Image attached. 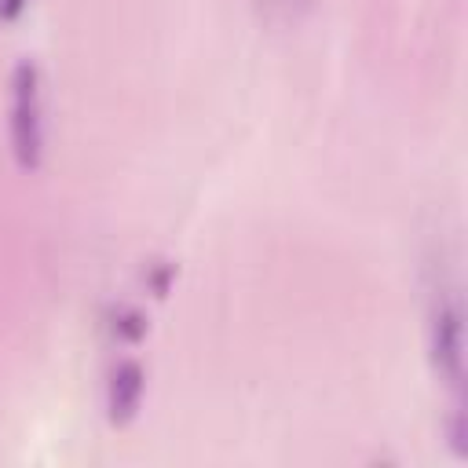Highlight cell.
Wrapping results in <instances>:
<instances>
[{"instance_id":"6da1fadb","label":"cell","mask_w":468,"mask_h":468,"mask_svg":"<svg viewBox=\"0 0 468 468\" xmlns=\"http://www.w3.org/2000/svg\"><path fill=\"white\" fill-rule=\"evenodd\" d=\"M11 146L22 168L40 165L44 121H40V69L29 58H18L11 69Z\"/></svg>"},{"instance_id":"7a4b0ae2","label":"cell","mask_w":468,"mask_h":468,"mask_svg":"<svg viewBox=\"0 0 468 468\" xmlns=\"http://www.w3.org/2000/svg\"><path fill=\"white\" fill-rule=\"evenodd\" d=\"M431 358L450 388L464 380V314L457 300H439L431 314Z\"/></svg>"},{"instance_id":"3957f363","label":"cell","mask_w":468,"mask_h":468,"mask_svg":"<svg viewBox=\"0 0 468 468\" xmlns=\"http://www.w3.org/2000/svg\"><path fill=\"white\" fill-rule=\"evenodd\" d=\"M143 388H146V373L135 358H124L110 369V384H106V410H110V420L113 424H124L132 420V413L139 410V399H143Z\"/></svg>"},{"instance_id":"277c9868","label":"cell","mask_w":468,"mask_h":468,"mask_svg":"<svg viewBox=\"0 0 468 468\" xmlns=\"http://www.w3.org/2000/svg\"><path fill=\"white\" fill-rule=\"evenodd\" d=\"M113 333L124 336V340H139L146 333V318L135 307H117L113 311Z\"/></svg>"},{"instance_id":"5b68a950","label":"cell","mask_w":468,"mask_h":468,"mask_svg":"<svg viewBox=\"0 0 468 468\" xmlns=\"http://www.w3.org/2000/svg\"><path fill=\"white\" fill-rule=\"evenodd\" d=\"M26 7V0H0V18H15Z\"/></svg>"}]
</instances>
